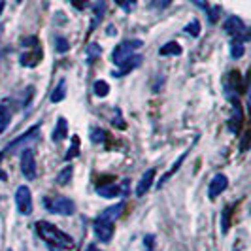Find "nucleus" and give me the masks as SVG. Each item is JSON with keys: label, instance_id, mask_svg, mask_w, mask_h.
Returning <instances> with one entry per match:
<instances>
[{"label": "nucleus", "instance_id": "c03bdc74", "mask_svg": "<svg viewBox=\"0 0 251 251\" xmlns=\"http://www.w3.org/2000/svg\"><path fill=\"white\" fill-rule=\"evenodd\" d=\"M8 251H12V250H8Z\"/></svg>", "mask_w": 251, "mask_h": 251}, {"label": "nucleus", "instance_id": "412c9836", "mask_svg": "<svg viewBox=\"0 0 251 251\" xmlns=\"http://www.w3.org/2000/svg\"><path fill=\"white\" fill-rule=\"evenodd\" d=\"M92 13H94V17H92V25L91 28H94L96 26V23L104 17L106 13V0H96L94 4H92Z\"/></svg>", "mask_w": 251, "mask_h": 251}, {"label": "nucleus", "instance_id": "4c0bfd02", "mask_svg": "<svg viewBox=\"0 0 251 251\" xmlns=\"http://www.w3.org/2000/svg\"><path fill=\"white\" fill-rule=\"evenodd\" d=\"M193 2H197L198 6H200V8H202V10H204V12H206V10H208V2H206V0H193Z\"/></svg>", "mask_w": 251, "mask_h": 251}, {"label": "nucleus", "instance_id": "0eeeda50", "mask_svg": "<svg viewBox=\"0 0 251 251\" xmlns=\"http://www.w3.org/2000/svg\"><path fill=\"white\" fill-rule=\"evenodd\" d=\"M21 172L28 182H32L36 178V155L30 147L21 151Z\"/></svg>", "mask_w": 251, "mask_h": 251}, {"label": "nucleus", "instance_id": "f3484780", "mask_svg": "<svg viewBox=\"0 0 251 251\" xmlns=\"http://www.w3.org/2000/svg\"><path fill=\"white\" fill-rule=\"evenodd\" d=\"M191 147H193V145H191ZM191 147H189L187 151H183V153L180 155V159H178V160H176V162L172 164V168H170V170H168V172H166V174H164V176H162V178H160V182H159V187H162V185L166 183V182L170 180L172 176H174V172H178V170H180V166L183 164V160H185V157L189 155V151H191Z\"/></svg>", "mask_w": 251, "mask_h": 251}, {"label": "nucleus", "instance_id": "f8f14e48", "mask_svg": "<svg viewBox=\"0 0 251 251\" xmlns=\"http://www.w3.org/2000/svg\"><path fill=\"white\" fill-rule=\"evenodd\" d=\"M40 61H42V49H40V46H36L32 51L23 53L21 59H19V63H21L23 66H28V68H34Z\"/></svg>", "mask_w": 251, "mask_h": 251}, {"label": "nucleus", "instance_id": "20e7f679", "mask_svg": "<svg viewBox=\"0 0 251 251\" xmlns=\"http://www.w3.org/2000/svg\"><path fill=\"white\" fill-rule=\"evenodd\" d=\"M144 46V42L142 40H125V42H121L117 47L114 49V53H112V61L115 63V65H123L131 55H134V51L136 49H140Z\"/></svg>", "mask_w": 251, "mask_h": 251}, {"label": "nucleus", "instance_id": "4468645a", "mask_svg": "<svg viewBox=\"0 0 251 251\" xmlns=\"http://www.w3.org/2000/svg\"><path fill=\"white\" fill-rule=\"evenodd\" d=\"M96 193L98 197H104V198H115L121 195V187L114 183H104V185H98L96 187Z\"/></svg>", "mask_w": 251, "mask_h": 251}, {"label": "nucleus", "instance_id": "7ed1b4c3", "mask_svg": "<svg viewBox=\"0 0 251 251\" xmlns=\"http://www.w3.org/2000/svg\"><path fill=\"white\" fill-rule=\"evenodd\" d=\"M44 206L47 211L57 213V215H72L76 211L74 202L66 197H46L44 198Z\"/></svg>", "mask_w": 251, "mask_h": 251}, {"label": "nucleus", "instance_id": "58836bf2", "mask_svg": "<svg viewBox=\"0 0 251 251\" xmlns=\"http://www.w3.org/2000/svg\"><path fill=\"white\" fill-rule=\"evenodd\" d=\"M2 157H4V153H0V162H2ZM0 180H2V182H6V180H8V176H6V172L2 170V168H0Z\"/></svg>", "mask_w": 251, "mask_h": 251}, {"label": "nucleus", "instance_id": "dca6fc26", "mask_svg": "<svg viewBox=\"0 0 251 251\" xmlns=\"http://www.w3.org/2000/svg\"><path fill=\"white\" fill-rule=\"evenodd\" d=\"M125 210V202H117L115 206H110V208H106L102 213H100V217L102 219H108V221H115L121 217V213Z\"/></svg>", "mask_w": 251, "mask_h": 251}, {"label": "nucleus", "instance_id": "9b49d317", "mask_svg": "<svg viewBox=\"0 0 251 251\" xmlns=\"http://www.w3.org/2000/svg\"><path fill=\"white\" fill-rule=\"evenodd\" d=\"M153 180H155V168H149V170L142 176V180L138 182V185H136V197H144L145 193L151 189Z\"/></svg>", "mask_w": 251, "mask_h": 251}, {"label": "nucleus", "instance_id": "4be33fe9", "mask_svg": "<svg viewBox=\"0 0 251 251\" xmlns=\"http://www.w3.org/2000/svg\"><path fill=\"white\" fill-rule=\"evenodd\" d=\"M232 210H234V206L230 204V206H227L223 210V213H221V230L223 232H228V227H230V213H232Z\"/></svg>", "mask_w": 251, "mask_h": 251}, {"label": "nucleus", "instance_id": "9d476101", "mask_svg": "<svg viewBox=\"0 0 251 251\" xmlns=\"http://www.w3.org/2000/svg\"><path fill=\"white\" fill-rule=\"evenodd\" d=\"M142 65V55H131L123 65H119V70H114L112 72V76L114 78H123L125 74H129V72H132L134 68H138V66Z\"/></svg>", "mask_w": 251, "mask_h": 251}, {"label": "nucleus", "instance_id": "aec40b11", "mask_svg": "<svg viewBox=\"0 0 251 251\" xmlns=\"http://www.w3.org/2000/svg\"><path fill=\"white\" fill-rule=\"evenodd\" d=\"M10 121H12V112H10V108H8L6 102H0V134L8 129Z\"/></svg>", "mask_w": 251, "mask_h": 251}, {"label": "nucleus", "instance_id": "c85d7f7f", "mask_svg": "<svg viewBox=\"0 0 251 251\" xmlns=\"http://www.w3.org/2000/svg\"><path fill=\"white\" fill-rule=\"evenodd\" d=\"M230 53H232V57H234V59H240V57L244 55V42L234 40V42H232V46H230Z\"/></svg>", "mask_w": 251, "mask_h": 251}, {"label": "nucleus", "instance_id": "79ce46f5", "mask_svg": "<svg viewBox=\"0 0 251 251\" xmlns=\"http://www.w3.org/2000/svg\"><path fill=\"white\" fill-rule=\"evenodd\" d=\"M0 32H2V26H0Z\"/></svg>", "mask_w": 251, "mask_h": 251}, {"label": "nucleus", "instance_id": "5701e85b", "mask_svg": "<svg viewBox=\"0 0 251 251\" xmlns=\"http://www.w3.org/2000/svg\"><path fill=\"white\" fill-rule=\"evenodd\" d=\"M100 53H102V47L98 44H89L87 46V63L91 65L96 57H100Z\"/></svg>", "mask_w": 251, "mask_h": 251}, {"label": "nucleus", "instance_id": "2eb2a0df", "mask_svg": "<svg viewBox=\"0 0 251 251\" xmlns=\"http://www.w3.org/2000/svg\"><path fill=\"white\" fill-rule=\"evenodd\" d=\"M230 102L234 106V114H232V117L228 121V129H230V132H238L240 127H242V110H240V104H238L236 98H232Z\"/></svg>", "mask_w": 251, "mask_h": 251}, {"label": "nucleus", "instance_id": "f704fd0d", "mask_svg": "<svg viewBox=\"0 0 251 251\" xmlns=\"http://www.w3.org/2000/svg\"><path fill=\"white\" fill-rule=\"evenodd\" d=\"M153 242H155V238H153V234H147V236L144 238L145 251H153Z\"/></svg>", "mask_w": 251, "mask_h": 251}, {"label": "nucleus", "instance_id": "39448f33", "mask_svg": "<svg viewBox=\"0 0 251 251\" xmlns=\"http://www.w3.org/2000/svg\"><path fill=\"white\" fill-rule=\"evenodd\" d=\"M225 32L227 34H230L234 40H238V42H246V40L250 38V34H248V26L244 25V21L240 19V17H228L227 21H225Z\"/></svg>", "mask_w": 251, "mask_h": 251}, {"label": "nucleus", "instance_id": "b1692460", "mask_svg": "<svg viewBox=\"0 0 251 251\" xmlns=\"http://www.w3.org/2000/svg\"><path fill=\"white\" fill-rule=\"evenodd\" d=\"M72 172H74V168H72V166H66V168H63V170L59 172V176H57V183H59V185L68 183V182H70V178H72Z\"/></svg>", "mask_w": 251, "mask_h": 251}, {"label": "nucleus", "instance_id": "423d86ee", "mask_svg": "<svg viewBox=\"0 0 251 251\" xmlns=\"http://www.w3.org/2000/svg\"><path fill=\"white\" fill-rule=\"evenodd\" d=\"M15 204H17V210L23 215H30L32 213V193L26 185H21L17 191H15Z\"/></svg>", "mask_w": 251, "mask_h": 251}, {"label": "nucleus", "instance_id": "a19ab883", "mask_svg": "<svg viewBox=\"0 0 251 251\" xmlns=\"http://www.w3.org/2000/svg\"><path fill=\"white\" fill-rule=\"evenodd\" d=\"M2 10H4V0H0V13H2Z\"/></svg>", "mask_w": 251, "mask_h": 251}, {"label": "nucleus", "instance_id": "ddd939ff", "mask_svg": "<svg viewBox=\"0 0 251 251\" xmlns=\"http://www.w3.org/2000/svg\"><path fill=\"white\" fill-rule=\"evenodd\" d=\"M66 136H68V123H66L65 117H59L57 119V127L51 134V140L53 142H63Z\"/></svg>", "mask_w": 251, "mask_h": 251}, {"label": "nucleus", "instance_id": "cd10ccee", "mask_svg": "<svg viewBox=\"0 0 251 251\" xmlns=\"http://www.w3.org/2000/svg\"><path fill=\"white\" fill-rule=\"evenodd\" d=\"M55 49L59 53H66L70 49V44H68V40L63 38V36H57L55 38Z\"/></svg>", "mask_w": 251, "mask_h": 251}, {"label": "nucleus", "instance_id": "a211bd4d", "mask_svg": "<svg viewBox=\"0 0 251 251\" xmlns=\"http://www.w3.org/2000/svg\"><path fill=\"white\" fill-rule=\"evenodd\" d=\"M159 55L160 57H178V55H182V46L178 42H168L159 49Z\"/></svg>", "mask_w": 251, "mask_h": 251}, {"label": "nucleus", "instance_id": "c756f323", "mask_svg": "<svg viewBox=\"0 0 251 251\" xmlns=\"http://www.w3.org/2000/svg\"><path fill=\"white\" fill-rule=\"evenodd\" d=\"M91 140L94 144H102L106 142V132L102 129H91Z\"/></svg>", "mask_w": 251, "mask_h": 251}, {"label": "nucleus", "instance_id": "7c9ffc66", "mask_svg": "<svg viewBox=\"0 0 251 251\" xmlns=\"http://www.w3.org/2000/svg\"><path fill=\"white\" fill-rule=\"evenodd\" d=\"M115 2L125 12H134V8H136V0H115Z\"/></svg>", "mask_w": 251, "mask_h": 251}, {"label": "nucleus", "instance_id": "1a4fd4ad", "mask_svg": "<svg viewBox=\"0 0 251 251\" xmlns=\"http://www.w3.org/2000/svg\"><path fill=\"white\" fill-rule=\"evenodd\" d=\"M228 187V180H227V176L225 174H215L213 176V180L210 182L208 185V197L213 200V198H217L221 193H223L225 189Z\"/></svg>", "mask_w": 251, "mask_h": 251}, {"label": "nucleus", "instance_id": "f257e3e1", "mask_svg": "<svg viewBox=\"0 0 251 251\" xmlns=\"http://www.w3.org/2000/svg\"><path fill=\"white\" fill-rule=\"evenodd\" d=\"M36 232L40 234L42 240H46L49 244V248H57V250H70L74 246V240L63 232L61 228H57L55 225L47 223V221H38L36 223Z\"/></svg>", "mask_w": 251, "mask_h": 251}, {"label": "nucleus", "instance_id": "a878e982", "mask_svg": "<svg viewBox=\"0 0 251 251\" xmlns=\"http://www.w3.org/2000/svg\"><path fill=\"white\" fill-rule=\"evenodd\" d=\"M78 153H79V138L74 136V138H72V149H68V153L65 155V160H72Z\"/></svg>", "mask_w": 251, "mask_h": 251}, {"label": "nucleus", "instance_id": "393cba45", "mask_svg": "<svg viewBox=\"0 0 251 251\" xmlns=\"http://www.w3.org/2000/svg\"><path fill=\"white\" fill-rule=\"evenodd\" d=\"M92 89H94V94H96V96H108L110 85H108L106 81H100V79H98V81H94V87H92Z\"/></svg>", "mask_w": 251, "mask_h": 251}, {"label": "nucleus", "instance_id": "bb28decb", "mask_svg": "<svg viewBox=\"0 0 251 251\" xmlns=\"http://www.w3.org/2000/svg\"><path fill=\"white\" fill-rule=\"evenodd\" d=\"M187 34H191V36H198L200 34V23H198L197 19H193L191 23H187L183 28Z\"/></svg>", "mask_w": 251, "mask_h": 251}, {"label": "nucleus", "instance_id": "72a5a7b5", "mask_svg": "<svg viewBox=\"0 0 251 251\" xmlns=\"http://www.w3.org/2000/svg\"><path fill=\"white\" fill-rule=\"evenodd\" d=\"M206 12L210 13V23H215V21H217V15L221 13V8H219V6H215V8H211V10H206Z\"/></svg>", "mask_w": 251, "mask_h": 251}, {"label": "nucleus", "instance_id": "ea45409f", "mask_svg": "<svg viewBox=\"0 0 251 251\" xmlns=\"http://www.w3.org/2000/svg\"><path fill=\"white\" fill-rule=\"evenodd\" d=\"M85 251H100V250H98L96 246H89V248H87V250H85Z\"/></svg>", "mask_w": 251, "mask_h": 251}, {"label": "nucleus", "instance_id": "2f4dec72", "mask_svg": "<svg viewBox=\"0 0 251 251\" xmlns=\"http://www.w3.org/2000/svg\"><path fill=\"white\" fill-rule=\"evenodd\" d=\"M172 4V0H151V8L155 10H164Z\"/></svg>", "mask_w": 251, "mask_h": 251}, {"label": "nucleus", "instance_id": "473e14b6", "mask_svg": "<svg viewBox=\"0 0 251 251\" xmlns=\"http://www.w3.org/2000/svg\"><path fill=\"white\" fill-rule=\"evenodd\" d=\"M21 44H23V47H36V46H38V38H36V36L23 38V40H21Z\"/></svg>", "mask_w": 251, "mask_h": 251}, {"label": "nucleus", "instance_id": "f03ea898", "mask_svg": "<svg viewBox=\"0 0 251 251\" xmlns=\"http://www.w3.org/2000/svg\"><path fill=\"white\" fill-rule=\"evenodd\" d=\"M38 140H40V125H34V127L28 129L25 134H21L19 138H15L13 142H10V144L6 145V149H4L2 153H4V155H6V153L15 155V153H19V151L28 149V145H34Z\"/></svg>", "mask_w": 251, "mask_h": 251}, {"label": "nucleus", "instance_id": "6e6552de", "mask_svg": "<svg viewBox=\"0 0 251 251\" xmlns=\"http://www.w3.org/2000/svg\"><path fill=\"white\" fill-rule=\"evenodd\" d=\"M92 228H94V234L96 238L100 240V242H104L108 244L112 236H114V221H108V219H102V217H98L94 225H92Z\"/></svg>", "mask_w": 251, "mask_h": 251}, {"label": "nucleus", "instance_id": "37998d69", "mask_svg": "<svg viewBox=\"0 0 251 251\" xmlns=\"http://www.w3.org/2000/svg\"><path fill=\"white\" fill-rule=\"evenodd\" d=\"M15 2H21V0H15Z\"/></svg>", "mask_w": 251, "mask_h": 251}, {"label": "nucleus", "instance_id": "e433bc0d", "mask_svg": "<svg viewBox=\"0 0 251 251\" xmlns=\"http://www.w3.org/2000/svg\"><path fill=\"white\" fill-rule=\"evenodd\" d=\"M115 117H114V125H117L119 129H125V123H123V119H121V114H119V110H115Z\"/></svg>", "mask_w": 251, "mask_h": 251}, {"label": "nucleus", "instance_id": "6ab92c4d", "mask_svg": "<svg viewBox=\"0 0 251 251\" xmlns=\"http://www.w3.org/2000/svg\"><path fill=\"white\" fill-rule=\"evenodd\" d=\"M66 96V79H59V83L55 85V89L51 92V102L53 104H57V102H63Z\"/></svg>", "mask_w": 251, "mask_h": 251}, {"label": "nucleus", "instance_id": "c9c22d12", "mask_svg": "<svg viewBox=\"0 0 251 251\" xmlns=\"http://www.w3.org/2000/svg\"><path fill=\"white\" fill-rule=\"evenodd\" d=\"M70 4H72L76 10H85V8H87V0H70Z\"/></svg>", "mask_w": 251, "mask_h": 251}]
</instances>
